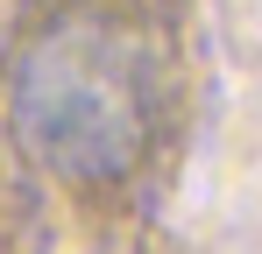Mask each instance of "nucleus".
<instances>
[{
  "instance_id": "f257e3e1",
  "label": "nucleus",
  "mask_w": 262,
  "mask_h": 254,
  "mask_svg": "<svg viewBox=\"0 0 262 254\" xmlns=\"http://www.w3.org/2000/svg\"><path fill=\"white\" fill-rule=\"evenodd\" d=\"M149 42L71 7L21 49L14 71V134L43 169L71 184H128L149 163V127H156V92H149Z\"/></svg>"
}]
</instances>
